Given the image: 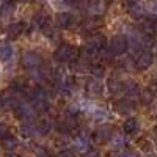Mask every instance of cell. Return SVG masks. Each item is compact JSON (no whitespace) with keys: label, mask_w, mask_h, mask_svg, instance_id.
Returning <instances> with one entry per match:
<instances>
[{"label":"cell","mask_w":157,"mask_h":157,"mask_svg":"<svg viewBox=\"0 0 157 157\" xmlns=\"http://www.w3.org/2000/svg\"><path fill=\"white\" fill-rule=\"evenodd\" d=\"M29 102L32 104V107L36 110V113L39 112H46L49 109V96L47 91L43 86H35L32 90V93L29 96Z\"/></svg>","instance_id":"cell-1"},{"label":"cell","mask_w":157,"mask_h":157,"mask_svg":"<svg viewBox=\"0 0 157 157\" xmlns=\"http://www.w3.org/2000/svg\"><path fill=\"white\" fill-rule=\"evenodd\" d=\"M14 115L16 118H19L21 121L30 123L36 118V110L32 107V104L27 101H21L14 104Z\"/></svg>","instance_id":"cell-2"},{"label":"cell","mask_w":157,"mask_h":157,"mask_svg":"<svg viewBox=\"0 0 157 157\" xmlns=\"http://www.w3.org/2000/svg\"><path fill=\"white\" fill-rule=\"evenodd\" d=\"M80 109H82V112H86L88 115L93 116L94 120H99V121L105 120V118L109 116L107 109H104L102 105H98V104L91 102V101H86V99L80 102Z\"/></svg>","instance_id":"cell-3"},{"label":"cell","mask_w":157,"mask_h":157,"mask_svg":"<svg viewBox=\"0 0 157 157\" xmlns=\"http://www.w3.org/2000/svg\"><path fill=\"white\" fill-rule=\"evenodd\" d=\"M78 55V50L74 49L72 46H68V44H61L54 54V58L60 63H71L77 58Z\"/></svg>","instance_id":"cell-4"},{"label":"cell","mask_w":157,"mask_h":157,"mask_svg":"<svg viewBox=\"0 0 157 157\" xmlns=\"http://www.w3.org/2000/svg\"><path fill=\"white\" fill-rule=\"evenodd\" d=\"M21 63H22V66H24L25 69L35 71V69H38L39 66H41L43 58H41V55H39V54H36V52L27 50V52H24V54H22Z\"/></svg>","instance_id":"cell-5"},{"label":"cell","mask_w":157,"mask_h":157,"mask_svg":"<svg viewBox=\"0 0 157 157\" xmlns=\"http://www.w3.org/2000/svg\"><path fill=\"white\" fill-rule=\"evenodd\" d=\"M129 47V41L126 35H116L112 38V41L109 44V49L112 52V55H121L127 50Z\"/></svg>","instance_id":"cell-6"},{"label":"cell","mask_w":157,"mask_h":157,"mask_svg":"<svg viewBox=\"0 0 157 157\" xmlns=\"http://www.w3.org/2000/svg\"><path fill=\"white\" fill-rule=\"evenodd\" d=\"M72 146L75 151L78 152H88L90 148H91V141H90V137L85 134V132H80L77 134L72 140Z\"/></svg>","instance_id":"cell-7"},{"label":"cell","mask_w":157,"mask_h":157,"mask_svg":"<svg viewBox=\"0 0 157 157\" xmlns=\"http://www.w3.org/2000/svg\"><path fill=\"white\" fill-rule=\"evenodd\" d=\"M152 61H154V55L151 54L149 50H143L141 54L138 55L137 61H135V68L138 71H145L152 64Z\"/></svg>","instance_id":"cell-8"},{"label":"cell","mask_w":157,"mask_h":157,"mask_svg":"<svg viewBox=\"0 0 157 157\" xmlns=\"http://www.w3.org/2000/svg\"><path fill=\"white\" fill-rule=\"evenodd\" d=\"M104 91V85L98 77H91L86 80V93L90 96H101Z\"/></svg>","instance_id":"cell-9"},{"label":"cell","mask_w":157,"mask_h":157,"mask_svg":"<svg viewBox=\"0 0 157 157\" xmlns=\"http://www.w3.org/2000/svg\"><path fill=\"white\" fill-rule=\"evenodd\" d=\"M127 11H129V14L135 17V19H140L145 16V11H146V5L145 3H141L140 0H132V2L129 3L127 6Z\"/></svg>","instance_id":"cell-10"},{"label":"cell","mask_w":157,"mask_h":157,"mask_svg":"<svg viewBox=\"0 0 157 157\" xmlns=\"http://www.w3.org/2000/svg\"><path fill=\"white\" fill-rule=\"evenodd\" d=\"M14 55V50H13V46L3 39V41H0V60L2 61H10Z\"/></svg>","instance_id":"cell-11"},{"label":"cell","mask_w":157,"mask_h":157,"mask_svg":"<svg viewBox=\"0 0 157 157\" xmlns=\"http://www.w3.org/2000/svg\"><path fill=\"white\" fill-rule=\"evenodd\" d=\"M101 52H102V49H99V47H96V46H93V44L86 43L85 47H83L82 55H83L85 60H96V58L101 55Z\"/></svg>","instance_id":"cell-12"},{"label":"cell","mask_w":157,"mask_h":157,"mask_svg":"<svg viewBox=\"0 0 157 157\" xmlns=\"http://www.w3.org/2000/svg\"><path fill=\"white\" fill-rule=\"evenodd\" d=\"M123 94L126 96V99L137 98L140 94V90H138L137 83L135 82H124L123 83Z\"/></svg>","instance_id":"cell-13"},{"label":"cell","mask_w":157,"mask_h":157,"mask_svg":"<svg viewBox=\"0 0 157 157\" xmlns=\"http://www.w3.org/2000/svg\"><path fill=\"white\" fill-rule=\"evenodd\" d=\"M105 11V2L104 0H91L88 3V13L93 16H101Z\"/></svg>","instance_id":"cell-14"},{"label":"cell","mask_w":157,"mask_h":157,"mask_svg":"<svg viewBox=\"0 0 157 157\" xmlns=\"http://www.w3.org/2000/svg\"><path fill=\"white\" fill-rule=\"evenodd\" d=\"M112 135H113V127H112V126H102V127H99V129L96 130V132H94L96 140H98V141H101V143L110 140V138H112Z\"/></svg>","instance_id":"cell-15"},{"label":"cell","mask_w":157,"mask_h":157,"mask_svg":"<svg viewBox=\"0 0 157 157\" xmlns=\"http://www.w3.org/2000/svg\"><path fill=\"white\" fill-rule=\"evenodd\" d=\"M19 134H21L24 138H32V137H35L36 134H39V130H38V126H33L32 123H24V124L19 127Z\"/></svg>","instance_id":"cell-16"},{"label":"cell","mask_w":157,"mask_h":157,"mask_svg":"<svg viewBox=\"0 0 157 157\" xmlns=\"http://www.w3.org/2000/svg\"><path fill=\"white\" fill-rule=\"evenodd\" d=\"M115 109L118 113H130V112H134L135 105L130 99H121L115 104Z\"/></svg>","instance_id":"cell-17"},{"label":"cell","mask_w":157,"mask_h":157,"mask_svg":"<svg viewBox=\"0 0 157 157\" xmlns=\"http://www.w3.org/2000/svg\"><path fill=\"white\" fill-rule=\"evenodd\" d=\"M124 145H126V138L123 134H113L112 135V138H110V148L112 149L120 151L124 148Z\"/></svg>","instance_id":"cell-18"},{"label":"cell","mask_w":157,"mask_h":157,"mask_svg":"<svg viewBox=\"0 0 157 157\" xmlns=\"http://www.w3.org/2000/svg\"><path fill=\"white\" fill-rule=\"evenodd\" d=\"M123 130L126 134H135L138 130V121L137 118H127L123 124Z\"/></svg>","instance_id":"cell-19"},{"label":"cell","mask_w":157,"mask_h":157,"mask_svg":"<svg viewBox=\"0 0 157 157\" xmlns=\"http://www.w3.org/2000/svg\"><path fill=\"white\" fill-rule=\"evenodd\" d=\"M74 127H75V121H74V118H71V116H68L66 120L60 121V124H58L60 132H63V134H68V132H71V130H72Z\"/></svg>","instance_id":"cell-20"},{"label":"cell","mask_w":157,"mask_h":157,"mask_svg":"<svg viewBox=\"0 0 157 157\" xmlns=\"http://www.w3.org/2000/svg\"><path fill=\"white\" fill-rule=\"evenodd\" d=\"M14 96H11V93H0V107L6 109V107H14Z\"/></svg>","instance_id":"cell-21"},{"label":"cell","mask_w":157,"mask_h":157,"mask_svg":"<svg viewBox=\"0 0 157 157\" xmlns=\"http://www.w3.org/2000/svg\"><path fill=\"white\" fill-rule=\"evenodd\" d=\"M57 24L60 25V27L66 29L72 24V16L69 14V13H60V14L57 16Z\"/></svg>","instance_id":"cell-22"},{"label":"cell","mask_w":157,"mask_h":157,"mask_svg":"<svg viewBox=\"0 0 157 157\" xmlns=\"http://www.w3.org/2000/svg\"><path fill=\"white\" fill-rule=\"evenodd\" d=\"M24 29H25V25H24V24H21V22L11 24L10 27H8V35H10L11 38H16V36H19V35L24 32Z\"/></svg>","instance_id":"cell-23"},{"label":"cell","mask_w":157,"mask_h":157,"mask_svg":"<svg viewBox=\"0 0 157 157\" xmlns=\"http://www.w3.org/2000/svg\"><path fill=\"white\" fill-rule=\"evenodd\" d=\"M2 146L5 148V151H13V149H16L17 148V138L16 137H6L2 140Z\"/></svg>","instance_id":"cell-24"},{"label":"cell","mask_w":157,"mask_h":157,"mask_svg":"<svg viewBox=\"0 0 157 157\" xmlns=\"http://www.w3.org/2000/svg\"><path fill=\"white\" fill-rule=\"evenodd\" d=\"M35 24L38 25L39 29H47L49 27V16L47 14H44V13H39V14L35 17Z\"/></svg>","instance_id":"cell-25"},{"label":"cell","mask_w":157,"mask_h":157,"mask_svg":"<svg viewBox=\"0 0 157 157\" xmlns=\"http://www.w3.org/2000/svg\"><path fill=\"white\" fill-rule=\"evenodd\" d=\"M107 85H109V90L112 91L113 94H120V93H123V83H121V82H118V80H115V78H110Z\"/></svg>","instance_id":"cell-26"},{"label":"cell","mask_w":157,"mask_h":157,"mask_svg":"<svg viewBox=\"0 0 157 157\" xmlns=\"http://www.w3.org/2000/svg\"><path fill=\"white\" fill-rule=\"evenodd\" d=\"M64 112H66V116L75 118L78 113L82 112V109H80V104H78V105H77V104H71V105H68V107H66V110H64Z\"/></svg>","instance_id":"cell-27"},{"label":"cell","mask_w":157,"mask_h":157,"mask_svg":"<svg viewBox=\"0 0 157 157\" xmlns=\"http://www.w3.org/2000/svg\"><path fill=\"white\" fill-rule=\"evenodd\" d=\"M50 127H52V123H50V120H43V121H39V124H38V130H39V134L41 135H46L49 130H50Z\"/></svg>","instance_id":"cell-28"},{"label":"cell","mask_w":157,"mask_h":157,"mask_svg":"<svg viewBox=\"0 0 157 157\" xmlns=\"http://www.w3.org/2000/svg\"><path fill=\"white\" fill-rule=\"evenodd\" d=\"M145 30H146V32H149V33L157 35V19L146 21V24H145Z\"/></svg>","instance_id":"cell-29"},{"label":"cell","mask_w":157,"mask_h":157,"mask_svg":"<svg viewBox=\"0 0 157 157\" xmlns=\"http://www.w3.org/2000/svg\"><path fill=\"white\" fill-rule=\"evenodd\" d=\"M74 2H75V0H52V3H54L55 8H68Z\"/></svg>","instance_id":"cell-30"},{"label":"cell","mask_w":157,"mask_h":157,"mask_svg":"<svg viewBox=\"0 0 157 157\" xmlns=\"http://www.w3.org/2000/svg\"><path fill=\"white\" fill-rule=\"evenodd\" d=\"M146 10L152 14H157V0H148L146 2Z\"/></svg>","instance_id":"cell-31"},{"label":"cell","mask_w":157,"mask_h":157,"mask_svg":"<svg viewBox=\"0 0 157 157\" xmlns=\"http://www.w3.org/2000/svg\"><path fill=\"white\" fill-rule=\"evenodd\" d=\"M118 157H137V152L132 149H121L118 152Z\"/></svg>","instance_id":"cell-32"},{"label":"cell","mask_w":157,"mask_h":157,"mask_svg":"<svg viewBox=\"0 0 157 157\" xmlns=\"http://www.w3.org/2000/svg\"><path fill=\"white\" fill-rule=\"evenodd\" d=\"M91 74H93V77H102L104 75V69H102V66H93L91 68Z\"/></svg>","instance_id":"cell-33"},{"label":"cell","mask_w":157,"mask_h":157,"mask_svg":"<svg viewBox=\"0 0 157 157\" xmlns=\"http://www.w3.org/2000/svg\"><path fill=\"white\" fill-rule=\"evenodd\" d=\"M8 137V126L0 123V140H3Z\"/></svg>","instance_id":"cell-34"},{"label":"cell","mask_w":157,"mask_h":157,"mask_svg":"<svg viewBox=\"0 0 157 157\" xmlns=\"http://www.w3.org/2000/svg\"><path fill=\"white\" fill-rule=\"evenodd\" d=\"M35 152H36V157H49V154L44 148H36Z\"/></svg>","instance_id":"cell-35"},{"label":"cell","mask_w":157,"mask_h":157,"mask_svg":"<svg viewBox=\"0 0 157 157\" xmlns=\"http://www.w3.org/2000/svg\"><path fill=\"white\" fill-rule=\"evenodd\" d=\"M57 157H74V154H72L71 151H61Z\"/></svg>","instance_id":"cell-36"},{"label":"cell","mask_w":157,"mask_h":157,"mask_svg":"<svg viewBox=\"0 0 157 157\" xmlns=\"http://www.w3.org/2000/svg\"><path fill=\"white\" fill-rule=\"evenodd\" d=\"M86 157H99V154H98L96 151H90V152L86 154Z\"/></svg>","instance_id":"cell-37"},{"label":"cell","mask_w":157,"mask_h":157,"mask_svg":"<svg viewBox=\"0 0 157 157\" xmlns=\"http://www.w3.org/2000/svg\"><path fill=\"white\" fill-rule=\"evenodd\" d=\"M6 157H19V155H16V154H8Z\"/></svg>","instance_id":"cell-38"},{"label":"cell","mask_w":157,"mask_h":157,"mask_svg":"<svg viewBox=\"0 0 157 157\" xmlns=\"http://www.w3.org/2000/svg\"><path fill=\"white\" fill-rule=\"evenodd\" d=\"M19 2H24V0H19Z\"/></svg>","instance_id":"cell-39"},{"label":"cell","mask_w":157,"mask_h":157,"mask_svg":"<svg viewBox=\"0 0 157 157\" xmlns=\"http://www.w3.org/2000/svg\"><path fill=\"white\" fill-rule=\"evenodd\" d=\"M155 132H157V127H155Z\"/></svg>","instance_id":"cell-40"}]
</instances>
